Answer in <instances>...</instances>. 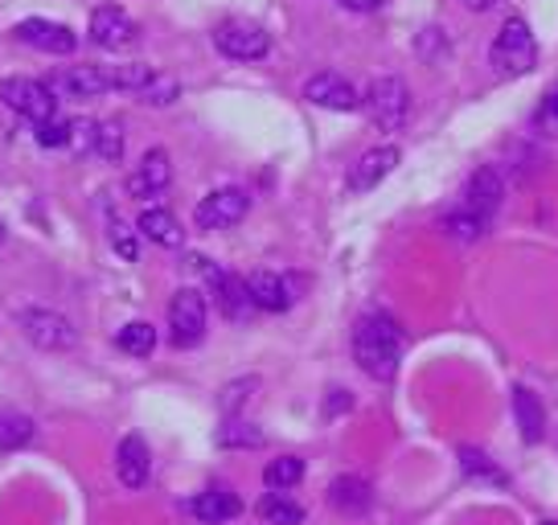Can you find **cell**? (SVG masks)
<instances>
[{
    "label": "cell",
    "mask_w": 558,
    "mask_h": 525,
    "mask_svg": "<svg viewBox=\"0 0 558 525\" xmlns=\"http://www.w3.org/2000/svg\"><path fill=\"white\" fill-rule=\"evenodd\" d=\"M259 513H263V522H271V525H300L304 522V505H296L288 492H267L259 501Z\"/></svg>",
    "instance_id": "cell-27"
},
{
    "label": "cell",
    "mask_w": 558,
    "mask_h": 525,
    "mask_svg": "<svg viewBox=\"0 0 558 525\" xmlns=\"http://www.w3.org/2000/svg\"><path fill=\"white\" fill-rule=\"evenodd\" d=\"M542 123H550V127H558V90L542 103V115H538Z\"/></svg>",
    "instance_id": "cell-36"
},
{
    "label": "cell",
    "mask_w": 558,
    "mask_h": 525,
    "mask_svg": "<svg viewBox=\"0 0 558 525\" xmlns=\"http://www.w3.org/2000/svg\"><path fill=\"white\" fill-rule=\"evenodd\" d=\"M116 476L123 489H144L153 476V452L140 436H123L116 448Z\"/></svg>",
    "instance_id": "cell-15"
},
{
    "label": "cell",
    "mask_w": 558,
    "mask_h": 525,
    "mask_svg": "<svg viewBox=\"0 0 558 525\" xmlns=\"http://www.w3.org/2000/svg\"><path fill=\"white\" fill-rule=\"evenodd\" d=\"M34 419L25 411H13V406H0V452H17V448H29L34 443Z\"/></svg>",
    "instance_id": "cell-23"
},
{
    "label": "cell",
    "mask_w": 558,
    "mask_h": 525,
    "mask_svg": "<svg viewBox=\"0 0 558 525\" xmlns=\"http://www.w3.org/2000/svg\"><path fill=\"white\" fill-rule=\"evenodd\" d=\"M46 87L58 95V99H99L107 90H116V78H111V66H66L46 78Z\"/></svg>",
    "instance_id": "cell-8"
},
{
    "label": "cell",
    "mask_w": 558,
    "mask_h": 525,
    "mask_svg": "<svg viewBox=\"0 0 558 525\" xmlns=\"http://www.w3.org/2000/svg\"><path fill=\"white\" fill-rule=\"evenodd\" d=\"M190 513L202 525H222V522H230V517H239V513H243V501H239L230 489H206L202 497H193Z\"/></svg>",
    "instance_id": "cell-19"
},
{
    "label": "cell",
    "mask_w": 558,
    "mask_h": 525,
    "mask_svg": "<svg viewBox=\"0 0 558 525\" xmlns=\"http://www.w3.org/2000/svg\"><path fill=\"white\" fill-rule=\"evenodd\" d=\"M513 419L522 427L525 443H542L546 439V411H542V399L534 390H525V386L513 390Z\"/></svg>",
    "instance_id": "cell-20"
},
{
    "label": "cell",
    "mask_w": 558,
    "mask_h": 525,
    "mask_svg": "<svg viewBox=\"0 0 558 525\" xmlns=\"http://www.w3.org/2000/svg\"><path fill=\"white\" fill-rule=\"evenodd\" d=\"M21 333L29 337L37 350H50V353H62L78 341L74 325L62 313H50V308H25L21 313Z\"/></svg>",
    "instance_id": "cell-9"
},
{
    "label": "cell",
    "mask_w": 558,
    "mask_h": 525,
    "mask_svg": "<svg viewBox=\"0 0 558 525\" xmlns=\"http://www.w3.org/2000/svg\"><path fill=\"white\" fill-rule=\"evenodd\" d=\"M542 525H558V522H542Z\"/></svg>",
    "instance_id": "cell-39"
},
{
    "label": "cell",
    "mask_w": 558,
    "mask_h": 525,
    "mask_svg": "<svg viewBox=\"0 0 558 525\" xmlns=\"http://www.w3.org/2000/svg\"><path fill=\"white\" fill-rule=\"evenodd\" d=\"M0 99L13 107L17 115L34 123H50L53 111H58V95H53L46 83H37V78H4L0 83Z\"/></svg>",
    "instance_id": "cell-4"
},
{
    "label": "cell",
    "mask_w": 558,
    "mask_h": 525,
    "mask_svg": "<svg viewBox=\"0 0 558 525\" xmlns=\"http://www.w3.org/2000/svg\"><path fill=\"white\" fill-rule=\"evenodd\" d=\"M214 292V300H218V308H222V316L227 320H251L255 316V300H251V288H246L243 276H230V271H222V280L209 288Z\"/></svg>",
    "instance_id": "cell-18"
},
{
    "label": "cell",
    "mask_w": 558,
    "mask_h": 525,
    "mask_svg": "<svg viewBox=\"0 0 558 525\" xmlns=\"http://www.w3.org/2000/svg\"><path fill=\"white\" fill-rule=\"evenodd\" d=\"M0 239H4V227H0Z\"/></svg>",
    "instance_id": "cell-40"
},
{
    "label": "cell",
    "mask_w": 558,
    "mask_h": 525,
    "mask_svg": "<svg viewBox=\"0 0 558 525\" xmlns=\"http://www.w3.org/2000/svg\"><path fill=\"white\" fill-rule=\"evenodd\" d=\"M111 246H116V255H123L128 262H136L140 259V243H136V234L123 227L120 218H111Z\"/></svg>",
    "instance_id": "cell-33"
},
{
    "label": "cell",
    "mask_w": 558,
    "mask_h": 525,
    "mask_svg": "<svg viewBox=\"0 0 558 525\" xmlns=\"http://www.w3.org/2000/svg\"><path fill=\"white\" fill-rule=\"evenodd\" d=\"M13 37L41 53H74V46H78V37H74L70 25H62V21H46V17H25L17 29H13Z\"/></svg>",
    "instance_id": "cell-10"
},
{
    "label": "cell",
    "mask_w": 558,
    "mask_h": 525,
    "mask_svg": "<svg viewBox=\"0 0 558 525\" xmlns=\"http://www.w3.org/2000/svg\"><path fill=\"white\" fill-rule=\"evenodd\" d=\"M460 468H464V476H472V480H485V485H497V489L509 485V476L501 473L485 452H476V448H460Z\"/></svg>",
    "instance_id": "cell-26"
},
{
    "label": "cell",
    "mask_w": 558,
    "mask_h": 525,
    "mask_svg": "<svg viewBox=\"0 0 558 525\" xmlns=\"http://www.w3.org/2000/svg\"><path fill=\"white\" fill-rule=\"evenodd\" d=\"M246 288H251L255 308H263V313H288V308H292V300H296L292 280H288V276H279V271H255V276L246 280Z\"/></svg>",
    "instance_id": "cell-17"
},
{
    "label": "cell",
    "mask_w": 558,
    "mask_h": 525,
    "mask_svg": "<svg viewBox=\"0 0 558 525\" xmlns=\"http://www.w3.org/2000/svg\"><path fill=\"white\" fill-rule=\"evenodd\" d=\"M304 99L316 103V107H329V111H353V107L362 103L357 87H353L349 78H341V74H332V71L313 74V78L304 83Z\"/></svg>",
    "instance_id": "cell-13"
},
{
    "label": "cell",
    "mask_w": 558,
    "mask_h": 525,
    "mask_svg": "<svg viewBox=\"0 0 558 525\" xmlns=\"http://www.w3.org/2000/svg\"><path fill=\"white\" fill-rule=\"evenodd\" d=\"M95 157H104V160H120L123 157V123L120 120H99Z\"/></svg>",
    "instance_id": "cell-29"
},
{
    "label": "cell",
    "mask_w": 558,
    "mask_h": 525,
    "mask_svg": "<svg viewBox=\"0 0 558 525\" xmlns=\"http://www.w3.org/2000/svg\"><path fill=\"white\" fill-rule=\"evenodd\" d=\"M353 362L369 374L374 382H390L399 374L402 362V329L395 325V316L386 313H366L353 329Z\"/></svg>",
    "instance_id": "cell-1"
},
{
    "label": "cell",
    "mask_w": 558,
    "mask_h": 525,
    "mask_svg": "<svg viewBox=\"0 0 558 525\" xmlns=\"http://www.w3.org/2000/svg\"><path fill=\"white\" fill-rule=\"evenodd\" d=\"M369 485L362 480V476H337L329 485V505L337 509V513H345V517H362L369 509Z\"/></svg>",
    "instance_id": "cell-21"
},
{
    "label": "cell",
    "mask_w": 558,
    "mask_h": 525,
    "mask_svg": "<svg viewBox=\"0 0 558 525\" xmlns=\"http://www.w3.org/2000/svg\"><path fill=\"white\" fill-rule=\"evenodd\" d=\"M214 46L222 58H234V62H259L271 50V37L255 21H222L214 29Z\"/></svg>",
    "instance_id": "cell-7"
},
{
    "label": "cell",
    "mask_w": 558,
    "mask_h": 525,
    "mask_svg": "<svg viewBox=\"0 0 558 525\" xmlns=\"http://www.w3.org/2000/svg\"><path fill=\"white\" fill-rule=\"evenodd\" d=\"M218 443L222 448H259L263 443V431L259 427H251V423H227L222 431H218Z\"/></svg>",
    "instance_id": "cell-32"
},
{
    "label": "cell",
    "mask_w": 558,
    "mask_h": 525,
    "mask_svg": "<svg viewBox=\"0 0 558 525\" xmlns=\"http://www.w3.org/2000/svg\"><path fill=\"white\" fill-rule=\"evenodd\" d=\"M95 136H99V120H70L66 148L74 157H95Z\"/></svg>",
    "instance_id": "cell-30"
},
{
    "label": "cell",
    "mask_w": 558,
    "mask_h": 525,
    "mask_svg": "<svg viewBox=\"0 0 558 525\" xmlns=\"http://www.w3.org/2000/svg\"><path fill=\"white\" fill-rule=\"evenodd\" d=\"M383 0H341V9H349V13H374Z\"/></svg>",
    "instance_id": "cell-37"
},
{
    "label": "cell",
    "mask_w": 558,
    "mask_h": 525,
    "mask_svg": "<svg viewBox=\"0 0 558 525\" xmlns=\"http://www.w3.org/2000/svg\"><path fill=\"white\" fill-rule=\"evenodd\" d=\"M501 197H506V185H501V173L497 169H476L469 176V185H464V202H460V210L476 213V218H493L497 206H501Z\"/></svg>",
    "instance_id": "cell-14"
},
{
    "label": "cell",
    "mask_w": 558,
    "mask_h": 525,
    "mask_svg": "<svg viewBox=\"0 0 558 525\" xmlns=\"http://www.w3.org/2000/svg\"><path fill=\"white\" fill-rule=\"evenodd\" d=\"M366 111L383 132H399L402 123H407V115H411V87L402 83L399 74L374 78L366 90Z\"/></svg>",
    "instance_id": "cell-3"
},
{
    "label": "cell",
    "mask_w": 558,
    "mask_h": 525,
    "mask_svg": "<svg viewBox=\"0 0 558 525\" xmlns=\"http://www.w3.org/2000/svg\"><path fill=\"white\" fill-rule=\"evenodd\" d=\"M136 21L128 17L120 4H104V9L90 13V41L104 46V50H123V46L136 41Z\"/></svg>",
    "instance_id": "cell-12"
},
{
    "label": "cell",
    "mask_w": 558,
    "mask_h": 525,
    "mask_svg": "<svg viewBox=\"0 0 558 525\" xmlns=\"http://www.w3.org/2000/svg\"><path fill=\"white\" fill-rule=\"evenodd\" d=\"M173 185V160L165 148H148L140 157L136 173L128 176V193L132 197H160V193Z\"/></svg>",
    "instance_id": "cell-11"
},
{
    "label": "cell",
    "mask_w": 558,
    "mask_h": 525,
    "mask_svg": "<svg viewBox=\"0 0 558 525\" xmlns=\"http://www.w3.org/2000/svg\"><path fill=\"white\" fill-rule=\"evenodd\" d=\"M444 234L456 239V243H476L481 234H485V218H476L469 210H452L444 218Z\"/></svg>",
    "instance_id": "cell-28"
},
{
    "label": "cell",
    "mask_w": 558,
    "mask_h": 525,
    "mask_svg": "<svg viewBox=\"0 0 558 525\" xmlns=\"http://www.w3.org/2000/svg\"><path fill=\"white\" fill-rule=\"evenodd\" d=\"M395 164H399V148L395 144H383V148H369L366 157L357 160L353 169H349V190L353 193H369L378 181L395 173Z\"/></svg>",
    "instance_id": "cell-16"
},
{
    "label": "cell",
    "mask_w": 558,
    "mask_h": 525,
    "mask_svg": "<svg viewBox=\"0 0 558 525\" xmlns=\"http://www.w3.org/2000/svg\"><path fill=\"white\" fill-rule=\"evenodd\" d=\"M300 480H304V460H300V455H279V460H271V464L263 468V485L271 492L296 489Z\"/></svg>",
    "instance_id": "cell-24"
},
{
    "label": "cell",
    "mask_w": 558,
    "mask_h": 525,
    "mask_svg": "<svg viewBox=\"0 0 558 525\" xmlns=\"http://www.w3.org/2000/svg\"><path fill=\"white\" fill-rule=\"evenodd\" d=\"M116 345L123 353H132V357H148V353L157 350V329L148 320H132V325H123L120 333H116Z\"/></svg>",
    "instance_id": "cell-25"
},
{
    "label": "cell",
    "mask_w": 558,
    "mask_h": 525,
    "mask_svg": "<svg viewBox=\"0 0 558 525\" xmlns=\"http://www.w3.org/2000/svg\"><path fill=\"white\" fill-rule=\"evenodd\" d=\"M246 210H251L246 190L227 185V190H214L197 202V210H193V227L197 230H230V227H239V222H243Z\"/></svg>",
    "instance_id": "cell-5"
},
{
    "label": "cell",
    "mask_w": 558,
    "mask_h": 525,
    "mask_svg": "<svg viewBox=\"0 0 558 525\" xmlns=\"http://www.w3.org/2000/svg\"><path fill=\"white\" fill-rule=\"evenodd\" d=\"M37 144H46V148H66L70 141V120H50V123H37Z\"/></svg>",
    "instance_id": "cell-34"
},
{
    "label": "cell",
    "mask_w": 558,
    "mask_h": 525,
    "mask_svg": "<svg viewBox=\"0 0 558 525\" xmlns=\"http://www.w3.org/2000/svg\"><path fill=\"white\" fill-rule=\"evenodd\" d=\"M464 9H472V13H485V9H493V0H464Z\"/></svg>",
    "instance_id": "cell-38"
},
{
    "label": "cell",
    "mask_w": 558,
    "mask_h": 525,
    "mask_svg": "<svg viewBox=\"0 0 558 525\" xmlns=\"http://www.w3.org/2000/svg\"><path fill=\"white\" fill-rule=\"evenodd\" d=\"M246 390H255V378L234 382V386H227V390H222V411H227V415H234V411L246 403Z\"/></svg>",
    "instance_id": "cell-35"
},
{
    "label": "cell",
    "mask_w": 558,
    "mask_h": 525,
    "mask_svg": "<svg viewBox=\"0 0 558 525\" xmlns=\"http://www.w3.org/2000/svg\"><path fill=\"white\" fill-rule=\"evenodd\" d=\"M181 95V83L177 78H165V74H153V83L140 90L136 99L140 103H148V107H169Z\"/></svg>",
    "instance_id": "cell-31"
},
{
    "label": "cell",
    "mask_w": 558,
    "mask_h": 525,
    "mask_svg": "<svg viewBox=\"0 0 558 525\" xmlns=\"http://www.w3.org/2000/svg\"><path fill=\"white\" fill-rule=\"evenodd\" d=\"M488 62H493V71L506 74V78H518V74H530L534 71V62H538V41L530 34V25L522 17H509L497 37H493V46H488Z\"/></svg>",
    "instance_id": "cell-2"
},
{
    "label": "cell",
    "mask_w": 558,
    "mask_h": 525,
    "mask_svg": "<svg viewBox=\"0 0 558 525\" xmlns=\"http://www.w3.org/2000/svg\"><path fill=\"white\" fill-rule=\"evenodd\" d=\"M140 234H144L148 243H157V246H181V243H185V230H181V222H177L169 210H160V206H153V210L140 213Z\"/></svg>",
    "instance_id": "cell-22"
},
{
    "label": "cell",
    "mask_w": 558,
    "mask_h": 525,
    "mask_svg": "<svg viewBox=\"0 0 558 525\" xmlns=\"http://www.w3.org/2000/svg\"><path fill=\"white\" fill-rule=\"evenodd\" d=\"M169 337H173L177 350H193L202 337H206V296L181 288L169 304Z\"/></svg>",
    "instance_id": "cell-6"
}]
</instances>
